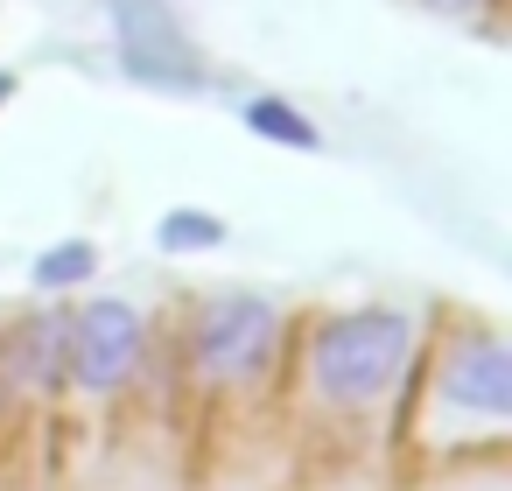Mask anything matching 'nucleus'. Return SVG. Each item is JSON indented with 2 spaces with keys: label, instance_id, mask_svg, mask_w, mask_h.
Returning a JSON list of instances; mask_svg holds the SVG:
<instances>
[{
  "label": "nucleus",
  "instance_id": "obj_1",
  "mask_svg": "<svg viewBox=\"0 0 512 491\" xmlns=\"http://www.w3.org/2000/svg\"><path fill=\"white\" fill-rule=\"evenodd\" d=\"M302 365H309V386L330 414H365L407 379L414 316L407 309H337L309 330Z\"/></svg>",
  "mask_w": 512,
  "mask_h": 491
},
{
  "label": "nucleus",
  "instance_id": "obj_2",
  "mask_svg": "<svg viewBox=\"0 0 512 491\" xmlns=\"http://www.w3.org/2000/svg\"><path fill=\"white\" fill-rule=\"evenodd\" d=\"M274 351H281V309L260 295H211L190 323V372L218 393L267 379Z\"/></svg>",
  "mask_w": 512,
  "mask_h": 491
},
{
  "label": "nucleus",
  "instance_id": "obj_3",
  "mask_svg": "<svg viewBox=\"0 0 512 491\" xmlns=\"http://www.w3.org/2000/svg\"><path fill=\"white\" fill-rule=\"evenodd\" d=\"M435 400L456 414V449H463V428L477 435H505L512 421V351L498 330H463L442 358H435Z\"/></svg>",
  "mask_w": 512,
  "mask_h": 491
},
{
  "label": "nucleus",
  "instance_id": "obj_4",
  "mask_svg": "<svg viewBox=\"0 0 512 491\" xmlns=\"http://www.w3.org/2000/svg\"><path fill=\"white\" fill-rule=\"evenodd\" d=\"M148 365V323L134 302L99 295L85 309H71V386L92 400H120Z\"/></svg>",
  "mask_w": 512,
  "mask_h": 491
},
{
  "label": "nucleus",
  "instance_id": "obj_5",
  "mask_svg": "<svg viewBox=\"0 0 512 491\" xmlns=\"http://www.w3.org/2000/svg\"><path fill=\"white\" fill-rule=\"evenodd\" d=\"M0 372H8V386L22 400H57L71 386V309L43 302L29 316H15L8 337H0Z\"/></svg>",
  "mask_w": 512,
  "mask_h": 491
},
{
  "label": "nucleus",
  "instance_id": "obj_6",
  "mask_svg": "<svg viewBox=\"0 0 512 491\" xmlns=\"http://www.w3.org/2000/svg\"><path fill=\"white\" fill-rule=\"evenodd\" d=\"M92 274H99V246H92V239H57V246H43L36 267H29V281H36L43 295H71V288H85Z\"/></svg>",
  "mask_w": 512,
  "mask_h": 491
},
{
  "label": "nucleus",
  "instance_id": "obj_7",
  "mask_svg": "<svg viewBox=\"0 0 512 491\" xmlns=\"http://www.w3.org/2000/svg\"><path fill=\"white\" fill-rule=\"evenodd\" d=\"M246 127H253L260 141H274V148H295V155H316V148H323L316 120L295 113L288 99H253V106H246Z\"/></svg>",
  "mask_w": 512,
  "mask_h": 491
},
{
  "label": "nucleus",
  "instance_id": "obj_8",
  "mask_svg": "<svg viewBox=\"0 0 512 491\" xmlns=\"http://www.w3.org/2000/svg\"><path fill=\"white\" fill-rule=\"evenodd\" d=\"M155 246L162 253H211V246H225V218H211V211H169L155 225Z\"/></svg>",
  "mask_w": 512,
  "mask_h": 491
},
{
  "label": "nucleus",
  "instance_id": "obj_9",
  "mask_svg": "<svg viewBox=\"0 0 512 491\" xmlns=\"http://www.w3.org/2000/svg\"><path fill=\"white\" fill-rule=\"evenodd\" d=\"M8 99H15V78H8V71H0V106H8Z\"/></svg>",
  "mask_w": 512,
  "mask_h": 491
}]
</instances>
